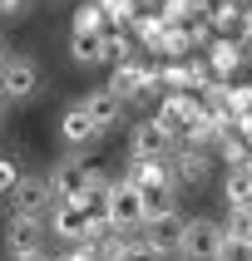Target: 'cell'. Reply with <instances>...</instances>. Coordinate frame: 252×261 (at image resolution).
<instances>
[{
  "label": "cell",
  "mask_w": 252,
  "mask_h": 261,
  "mask_svg": "<svg viewBox=\"0 0 252 261\" xmlns=\"http://www.w3.org/2000/svg\"><path fill=\"white\" fill-rule=\"evenodd\" d=\"M25 5H30V0H0V15H20Z\"/></svg>",
  "instance_id": "d4e9b609"
},
{
  "label": "cell",
  "mask_w": 252,
  "mask_h": 261,
  "mask_svg": "<svg viewBox=\"0 0 252 261\" xmlns=\"http://www.w3.org/2000/svg\"><path fill=\"white\" fill-rule=\"evenodd\" d=\"M109 222L119 232H139L148 222V202L133 177H109Z\"/></svg>",
  "instance_id": "3957f363"
},
{
  "label": "cell",
  "mask_w": 252,
  "mask_h": 261,
  "mask_svg": "<svg viewBox=\"0 0 252 261\" xmlns=\"http://www.w3.org/2000/svg\"><path fill=\"white\" fill-rule=\"evenodd\" d=\"M144 237L153 242V247L173 251V247H178V237H183V217H178L173 207H163V212H148V222H144Z\"/></svg>",
  "instance_id": "5bb4252c"
},
{
  "label": "cell",
  "mask_w": 252,
  "mask_h": 261,
  "mask_svg": "<svg viewBox=\"0 0 252 261\" xmlns=\"http://www.w3.org/2000/svg\"><path fill=\"white\" fill-rule=\"evenodd\" d=\"M70 55H74V64H104L109 59V35L104 30H74Z\"/></svg>",
  "instance_id": "e0dca14e"
},
{
  "label": "cell",
  "mask_w": 252,
  "mask_h": 261,
  "mask_svg": "<svg viewBox=\"0 0 252 261\" xmlns=\"http://www.w3.org/2000/svg\"><path fill=\"white\" fill-rule=\"evenodd\" d=\"M74 30H104V5L99 0H89V5L74 10Z\"/></svg>",
  "instance_id": "44dd1931"
},
{
  "label": "cell",
  "mask_w": 252,
  "mask_h": 261,
  "mask_svg": "<svg viewBox=\"0 0 252 261\" xmlns=\"http://www.w3.org/2000/svg\"><path fill=\"white\" fill-rule=\"evenodd\" d=\"M173 173H178V188H203L208 182L203 148H173Z\"/></svg>",
  "instance_id": "2e32d148"
},
{
  "label": "cell",
  "mask_w": 252,
  "mask_h": 261,
  "mask_svg": "<svg viewBox=\"0 0 252 261\" xmlns=\"http://www.w3.org/2000/svg\"><path fill=\"white\" fill-rule=\"evenodd\" d=\"M198 114H208V109H203V94L193 89V94H168V99L158 103V114H153V118H158L173 138H183V133L193 128V118H198Z\"/></svg>",
  "instance_id": "ba28073f"
},
{
  "label": "cell",
  "mask_w": 252,
  "mask_h": 261,
  "mask_svg": "<svg viewBox=\"0 0 252 261\" xmlns=\"http://www.w3.org/2000/svg\"><path fill=\"white\" fill-rule=\"evenodd\" d=\"M59 138H64L70 148H89L94 138H99V128H94V118H89L79 103H70V109H64V118H59Z\"/></svg>",
  "instance_id": "9a60e30c"
},
{
  "label": "cell",
  "mask_w": 252,
  "mask_h": 261,
  "mask_svg": "<svg viewBox=\"0 0 252 261\" xmlns=\"http://www.w3.org/2000/svg\"><path fill=\"white\" fill-rule=\"evenodd\" d=\"M227 237H237V242H252V207H233V222H227Z\"/></svg>",
  "instance_id": "7402d4cb"
},
{
  "label": "cell",
  "mask_w": 252,
  "mask_h": 261,
  "mask_svg": "<svg viewBox=\"0 0 252 261\" xmlns=\"http://www.w3.org/2000/svg\"><path fill=\"white\" fill-rule=\"evenodd\" d=\"M218 261H252V242H237V237H227L218 251Z\"/></svg>",
  "instance_id": "603a6c76"
},
{
  "label": "cell",
  "mask_w": 252,
  "mask_h": 261,
  "mask_svg": "<svg viewBox=\"0 0 252 261\" xmlns=\"http://www.w3.org/2000/svg\"><path fill=\"white\" fill-rule=\"evenodd\" d=\"M0 118H5V99H0Z\"/></svg>",
  "instance_id": "83f0119b"
},
{
  "label": "cell",
  "mask_w": 252,
  "mask_h": 261,
  "mask_svg": "<svg viewBox=\"0 0 252 261\" xmlns=\"http://www.w3.org/2000/svg\"><path fill=\"white\" fill-rule=\"evenodd\" d=\"M5 59H10V55H5V40H0V64H5Z\"/></svg>",
  "instance_id": "4316f807"
},
{
  "label": "cell",
  "mask_w": 252,
  "mask_h": 261,
  "mask_svg": "<svg viewBox=\"0 0 252 261\" xmlns=\"http://www.w3.org/2000/svg\"><path fill=\"white\" fill-rule=\"evenodd\" d=\"M40 94V69L30 64V59H5L0 64V99L5 103H25V99H35Z\"/></svg>",
  "instance_id": "5b68a950"
},
{
  "label": "cell",
  "mask_w": 252,
  "mask_h": 261,
  "mask_svg": "<svg viewBox=\"0 0 252 261\" xmlns=\"http://www.w3.org/2000/svg\"><path fill=\"white\" fill-rule=\"evenodd\" d=\"M79 109H84V114L94 118V128L104 133V128H114V123H119V109H124V99H119L114 89L104 84V89H89L84 99H79Z\"/></svg>",
  "instance_id": "7c38bea8"
},
{
  "label": "cell",
  "mask_w": 252,
  "mask_h": 261,
  "mask_svg": "<svg viewBox=\"0 0 252 261\" xmlns=\"http://www.w3.org/2000/svg\"><path fill=\"white\" fill-rule=\"evenodd\" d=\"M15 261H50V256H15Z\"/></svg>",
  "instance_id": "484cf974"
},
{
  "label": "cell",
  "mask_w": 252,
  "mask_h": 261,
  "mask_svg": "<svg viewBox=\"0 0 252 261\" xmlns=\"http://www.w3.org/2000/svg\"><path fill=\"white\" fill-rule=\"evenodd\" d=\"M5 247L15 256H44V217H10L5 222Z\"/></svg>",
  "instance_id": "9c48e42d"
},
{
  "label": "cell",
  "mask_w": 252,
  "mask_h": 261,
  "mask_svg": "<svg viewBox=\"0 0 252 261\" xmlns=\"http://www.w3.org/2000/svg\"><path fill=\"white\" fill-rule=\"evenodd\" d=\"M133 182H139V192H144V202L148 212H163L168 207V197H173L178 188V173H173V158H144V163H133Z\"/></svg>",
  "instance_id": "7a4b0ae2"
},
{
  "label": "cell",
  "mask_w": 252,
  "mask_h": 261,
  "mask_svg": "<svg viewBox=\"0 0 252 261\" xmlns=\"http://www.w3.org/2000/svg\"><path fill=\"white\" fill-rule=\"evenodd\" d=\"M247 173H252V158H247Z\"/></svg>",
  "instance_id": "f1b7e54d"
},
{
  "label": "cell",
  "mask_w": 252,
  "mask_h": 261,
  "mask_svg": "<svg viewBox=\"0 0 252 261\" xmlns=\"http://www.w3.org/2000/svg\"><path fill=\"white\" fill-rule=\"evenodd\" d=\"M222 197H227V207H252V173H247V168H227V177H222Z\"/></svg>",
  "instance_id": "d6986e66"
},
{
  "label": "cell",
  "mask_w": 252,
  "mask_h": 261,
  "mask_svg": "<svg viewBox=\"0 0 252 261\" xmlns=\"http://www.w3.org/2000/svg\"><path fill=\"white\" fill-rule=\"evenodd\" d=\"M242 64H247V44H242V40H233V35H218V40L208 44V74L233 79Z\"/></svg>",
  "instance_id": "8fae6325"
},
{
  "label": "cell",
  "mask_w": 252,
  "mask_h": 261,
  "mask_svg": "<svg viewBox=\"0 0 252 261\" xmlns=\"http://www.w3.org/2000/svg\"><path fill=\"white\" fill-rule=\"evenodd\" d=\"M218 148H222V158H227V168H247V158H252V143L242 138L237 128H227L218 138Z\"/></svg>",
  "instance_id": "ffe728a7"
},
{
  "label": "cell",
  "mask_w": 252,
  "mask_h": 261,
  "mask_svg": "<svg viewBox=\"0 0 252 261\" xmlns=\"http://www.w3.org/2000/svg\"><path fill=\"white\" fill-rule=\"evenodd\" d=\"M109 89H114L119 99H144V94L158 89V69H148L139 59H119L114 74H109Z\"/></svg>",
  "instance_id": "52a82bcc"
},
{
  "label": "cell",
  "mask_w": 252,
  "mask_h": 261,
  "mask_svg": "<svg viewBox=\"0 0 252 261\" xmlns=\"http://www.w3.org/2000/svg\"><path fill=\"white\" fill-rule=\"evenodd\" d=\"M173 148H178V138L163 128L158 118H144V123L129 133V158L133 163H144V158H173Z\"/></svg>",
  "instance_id": "8992f818"
},
{
  "label": "cell",
  "mask_w": 252,
  "mask_h": 261,
  "mask_svg": "<svg viewBox=\"0 0 252 261\" xmlns=\"http://www.w3.org/2000/svg\"><path fill=\"white\" fill-rule=\"evenodd\" d=\"M247 59H252V49H247Z\"/></svg>",
  "instance_id": "f546056e"
},
{
  "label": "cell",
  "mask_w": 252,
  "mask_h": 261,
  "mask_svg": "<svg viewBox=\"0 0 252 261\" xmlns=\"http://www.w3.org/2000/svg\"><path fill=\"white\" fill-rule=\"evenodd\" d=\"M94 173H99V168H79L74 158H64L55 173H50V192H55V202H79L84 188L94 182Z\"/></svg>",
  "instance_id": "30bf717a"
},
{
  "label": "cell",
  "mask_w": 252,
  "mask_h": 261,
  "mask_svg": "<svg viewBox=\"0 0 252 261\" xmlns=\"http://www.w3.org/2000/svg\"><path fill=\"white\" fill-rule=\"evenodd\" d=\"M50 232L74 247V242H84V237H89V217L74 202H55V207H50Z\"/></svg>",
  "instance_id": "4fadbf2b"
},
{
  "label": "cell",
  "mask_w": 252,
  "mask_h": 261,
  "mask_svg": "<svg viewBox=\"0 0 252 261\" xmlns=\"http://www.w3.org/2000/svg\"><path fill=\"white\" fill-rule=\"evenodd\" d=\"M114 261H173V251L153 247L148 237H124V247L114 251Z\"/></svg>",
  "instance_id": "ac0fdd59"
},
{
  "label": "cell",
  "mask_w": 252,
  "mask_h": 261,
  "mask_svg": "<svg viewBox=\"0 0 252 261\" xmlns=\"http://www.w3.org/2000/svg\"><path fill=\"white\" fill-rule=\"evenodd\" d=\"M15 182H20V168H15V158H0V192H15Z\"/></svg>",
  "instance_id": "cb8c5ba5"
},
{
  "label": "cell",
  "mask_w": 252,
  "mask_h": 261,
  "mask_svg": "<svg viewBox=\"0 0 252 261\" xmlns=\"http://www.w3.org/2000/svg\"><path fill=\"white\" fill-rule=\"evenodd\" d=\"M99 261H109V256H99Z\"/></svg>",
  "instance_id": "4dcf8cb0"
},
{
  "label": "cell",
  "mask_w": 252,
  "mask_h": 261,
  "mask_svg": "<svg viewBox=\"0 0 252 261\" xmlns=\"http://www.w3.org/2000/svg\"><path fill=\"white\" fill-rule=\"evenodd\" d=\"M222 242H227V227L213 217H183V237H178L173 256L178 261H218Z\"/></svg>",
  "instance_id": "6da1fadb"
},
{
  "label": "cell",
  "mask_w": 252,
  "mask_h": 261,
  "mask_svg": "<svg viewBox=\"0 0 252 261\" xmlns=\"http://www.w3.org/2000/svg\"><path fill=\"white\" fill-rule=\"evenodd\" d=\"M50 207H55L50 177H40V173H20V182H15V192H10V217H44Z\"/></svg>",
  "instance_id": "277c9868"
}]
</instances>
